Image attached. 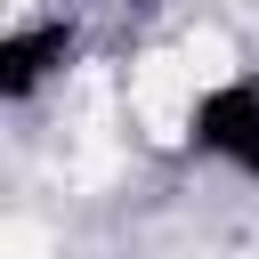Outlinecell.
I'll list each match as a JSON object with an SVG mask.
<instances>
[{"label": "cell", "instance_id": "6da1fadb", "mask_svg": "<svg viewBox=\"0 0 259 259\" xmlns=\"http://www.w3.org/2000/svg\"><path fill=\"white\" fill-rule=\"evenodd\" d=\"M178 146L186 162L235 178V186H259V73L235 65V73H210L194 97H186V121H178Z\"/></svg>", "mask_w": 259, "mask_h": 259}, {"label": "cell", "instance_id": "7a4b0ae2", "mask_svg": "<svg viewBox=\"0 0 259 259\" xmlns=\"http://www.w3.org/2000/svg\"><path fill=\"white\" fill-rule=\"evenodd\" d=\"M89 49V24L65 16V8H40V16H16L0 32V105L8 113H32L49 89H65V73L81 65Z\"/></svg>", "mask_w": 259, "mask_h": 259}]
</instances>
